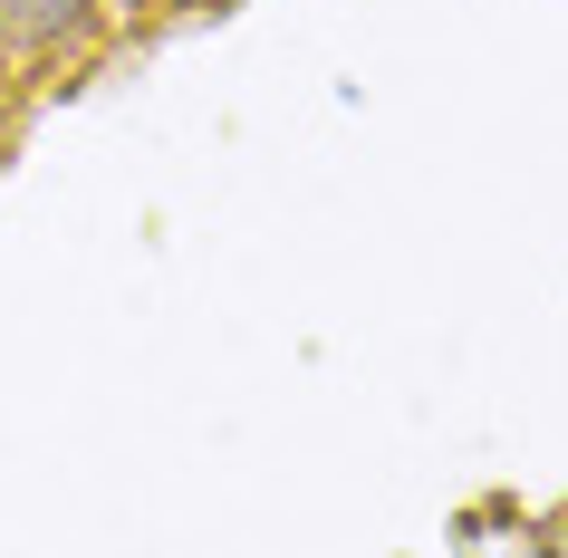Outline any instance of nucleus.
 Returning <instances> with one entry per match:
<instances>
[{"mask_svg": "<svg viewBox=\"0 0 568 558\" xmlns=\"http://www.w3.org/2000/svg\"><path fill=\"white\" fill-rule=\"evenodd\" d=\"M97 49H106V0H0V59L59 78L88 68Z\"/></svg>", "mask_w": 568, "mask_h": 558, "instance_id": "nucleus-1", "label": "nucleus"}, {"mask_svg": "<svg viewBox=\"0 0 568 558\" xmlns=\"http://www.w3.org/2000/svg\"><path fill=\"white\" fill-rule=\"evenodd\" d=\"M0 78H10V59H0Z\"/></svg>", "mask_w": 568, "mask_h": 558, "instance_id": "nucleus-2", "label": "nucleus"}]
</instances>
